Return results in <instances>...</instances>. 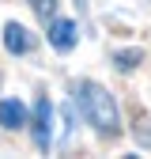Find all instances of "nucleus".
<instances>
[{
	"label": "nucleus",
	"instance_id": "nucleus-4",
	"mask_svg": "<svg viewBox=\"0 0 151 159\" xmlns=\"http://www.w3.org/2000/svg\"><path fill=\"white\" fill-rule=\"evenodd\" d=\"M0 125H4V129L27 125V106L19 102V98H4V102H0Z\"/></svg>",
	"mask_w": 151,
	"mask_h": 159
},
{
	"label": "nucleus",
	"instance_id": "nucleus-5",
	"mask_svg": "<svg viewBox=\"0 0 151 159\" xmlns=\"http://www.w3.org/2000/svg\"><path fill=\"white\" fill-rule=\"evenodd\" d=\"M4 46H8V53H27L34 42H30V30L27 27H19V23H8L4 27Z\"/></svg>",
	"mask_w": 151,
	"mask_h": 159
},
{
	"label": "nucleus",
	"instance_id": "nucleus-7",
	"mask_svg": "<svg viewBox=\"0 0 151 159\" xmlns=\"http://www.w3.org/2000/svg\"><path fill=\"white\" fill-rule=\"evenodd\" d=\"M136 61H140V49H128V53H117V65L128 72V68H136Z\"/></svg>",
	"mask_w": 151,
	"mask_h": 159
},
{
	"label": "nucleus",
	"instance_id": "nucleus-2",
	"mask_svg": "<svg viewBox=\"0 0 151 159\" xmlns=\"http://www.w3.org/2000/svg\"><path fill=\"white\" fill-rule=\"evenodd\" d=\"M49 140H53V106H49V98H38V106H34V144L49 152Z\"/></svg>",
	"mask_w": 151,
	"mask_h": 159
},
{
	"label": "nucleus",
	"instance_id": "nucleus-6",
	"mask_svg": "<svg viewBox=\"0 0 151 159\" xmlns=\"http://www.w3.org/2000/svg\"><path fill=\"white\" fill-rule=\"evenodd\" d=\"M30 8L42 15V19H49V15L57 11V0H30Z\"/></svg>",
	"mask_w": 151,
	"mask_h": 159
},
{
	"label": "nucleus",
	"instance_id": "nucleus-3",
	"mask_svg": "<svg viewBox=\"0 0 151 159\" xmlns=\"http://www.w3.org/2000/svg\"><path fill=\"white\" fill-rule=\"evenodd\" d=\"M49 46L61 49V53H68L76 46V23L72 19H53L49 23Z\"/></svg>",
	"mask_w": 151,
	"mask_h": 159
},
{
	"label": "nucleus",
	"instance_id": "nucleus-1",
	"mask_svg": "<svg viewBox=\"0 0 151 159\" xmlns=\"http://www.w3.org/2000/svg\"><path fill=\"white\" fill-rule=\"evenodd\" d=\"M76 102H80L83 117L106 136L117 133V106H113V98L102 84H94V80H80L76 84Z\"/></svg>",
	"mask_w": 151,
	"mask_h": 159
}]
</instances>
